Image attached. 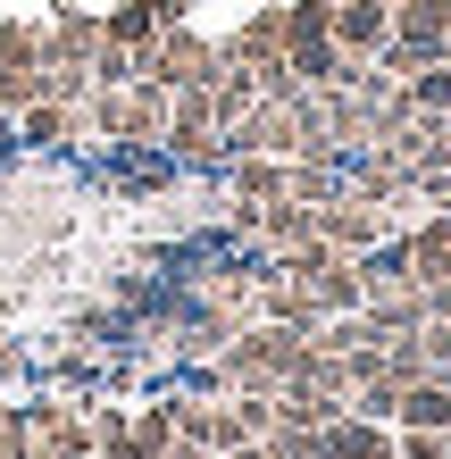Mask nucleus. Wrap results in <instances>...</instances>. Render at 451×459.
<instances>
[{"mask_svg": "<svg viewBox=\"0 0 451 459\" xmlns=\"http://www.w3.org/2000/svg\"><path fill=\"white\" fill-rule=\"evenodd\" d=\"M443 143H451V117H443Z\"/></svg>", "mask_w": 451, "mask_h": 459, "instance_id": "obj_24", "label": "nucleus"}, {"mask_svg": "<svg viewBox=\"0 0 451 459\" xmlns=\"http://www.w3.org/2000/svg\"><path fill=\"white\" fill-rule=\"evenodd\" d=\"M50 376H59V385H92V376H109V368H100V351H92V342H59Z\"/></svg>", "mask_w": 451, "mask_h": 459, "instance_id": "obj_19", "label": "nucleus"}, {"mask_svg": "<svg viewBox=\"0 0 451 459\" xmlns=\"http://www.w3.org/2000/svg\"><path fill=\"white\" fill-rule=\"evenodd\" d=\"M385 42H393V0H334V50L377 59Z\"/></svg>", "mask_w": 451, "mask_h": 459, "instance_id": "obj_4", "label": "nucleus"}, {"mask_svg": "<svg viewBox=\"0 0 451 459\" xmlns=\"http://www.w3.org/2000/svg\"><path fill=\"white\" fill-rule=\"evenodd\" d=\"M218 75V42L184 34V25H168L151 50H134V84H159V92H193Z\"/></svg>", "mask_w": 451, "mask_h": 459, "instance_id": "obj_1", "label": "nucleus"}, {"mask_svg": "<svg viewBox=\"0 0 451 459\" xmlns=\"http://www.w3.org/2000/svg\"><path fill=\"white\" fill-rule=\"evenodd\" d=\"M168 459H209V451H193V443H176V451H168Z\"/></svg>", "mask_w": 451, "mask_h": 459, "instance_id": "obj_23", "label": "nucleus"}, {"mask_svg": "<svg viewBox=\"0 0 451 459\" xmlns=\"http://www.w3.org/2000/svg\"><path fill=\"white\" fill-rule=\"evenodd\" d=\"M100 42H109V34H100L92 9H59V17L42 25V67H59V59H67V67H92Z\"/></svg>", "mask_w": 451, "mask_h": 459, "instance_id": "obj_7", "label": "nucleus"}, {"mask_svg": "<svg viewBox=\"0 0 451 459\" xmlns=\"http://www.w3.org/2000/svg\"><path fill=\"white\" fill-rule=\"evenodd\" d=\"M402 92H410V109H427V117H451V59H443V67H418Z\"/></svg>", "mask_w": 451, "mask_h": 459, "instance_id": "obj_16", "label": "nucleus"}, {"mask_svg": "<svg viewBox=\"0 0 451 459\" xmlns=\"http://www.w3.org/2000/svg\"><path fill=\"white\" fill-rule=\"evenodd\" d=\"M393 234V209H377V201H360V193H334L326 209H317V242H334V251H368V242H385Z\"/></svg>", "mask_w": 451, "mask_h": 459, "instance_id": "obj_2", "label": "nucleus"}, {"mask_svg": "<svg viewBox=\"0 0 451 459\" xmlns=\"http://www.w3.org/2000/svg\"><path fill=\"white\" fill-rule=\"evenodd\" d=\"M168 25H184V0H126V9L100 17V34H109L117 50H151Z\"/></svg>", "mask_w": 451, "mask_h": 459, "instance_id": "obj_5", "label": "nucleus"}, {"mask_svg": "<svg viewBox=\"0 0 451 459\" xmlns=\"http://www.w3.org/2000/svg\"><path fill=\"white\" fill-rule=\"evenodd\" d=\"M17 168V126H0V176Z\"/></svg>", "mask_w": 451, "mask_h": 459, "instance_id": "obj_22", "label": "nucleus"}, {"mask_svg": "<svg viewBox=\"0 0 451 459\" xmlns=\"http://www.w3.org/2000/svg\"><path fill=\"white\" fill-rule=\"evenodd\" d=\"M201 92H209V117H218V134H226V126H243V117L259 109V84H251V67H218Z\"/></svg>", "mask_w": 451, "mask_h": 459, "instance_id": "obj_12", "label": "nucleus"}, {"mask_svg": "<svg viewBox=\"0 0 451 459\" xmlns=\"http://www.w3.org/2000/svg\"><path fill=\"white\" fill-rule=\"evenodd\" d=\"M393 426L402 435H451V368L418 376V385H402V410H393Z\"/></svg>", "mask_w": 451, "mask_h": 459, "instance_id": "obj_6", "label": "nucleus"}, {"mask_svg": "<svg viewBox=\"0 0 451 459\" xmlns=\"http://www.w3.org/2000/svg\"><path fill=\"white\" fill-rule=\"evenodd\" d=\"M393 459H451V435H402Z\"/></svg>", "mask_w": 451, "mask_h": 459, "instance_id": "obj_20", "label": "nucleus"}, {"mask_svg": "<svg viewBox=\"0 0 451 459\" xmlns=\"http://www.w3.org/2000/svg\"><path fill=\"white\" fill-rule=\"evenodd\" d=\"M360 284H368V301H377V292H410V242L402 234L368 242L360 251Z\"/></svg>", "mask_w": 451, "mask_h": 459, "instance_id": "obj_11", "label": "nucleus"}, {"mask_svg": "<svg viewBox=\"0 0 451 459\" xmlns=\"http://www.w3.org/2000/svg\"><path fill=\"white\" fill-rule=\"evenodd\" d=\"M0 67H42V25H25V17L0 25Z\"/></svg>", "mask_w": 451, "mask_h": 459, "instance_id": "obj_18", "label": "nucleus"}, {"mask_svg": "<svg viewBox=\"0 0 451 459\" xmlns=\"http://www.w3.org/2000/svg\"><path fill=\"white\" fill-rule=\"evenodd\" d=\"M25 435H34V451H42V459H92L84 401H34V410H25Z\"/></svg>", "mask_w": 451, "mask_h": 459, "instance_id": "obj_3", "label": "nucleus"}, {"mask_svg": "<svg viewBox=\"0 0 451 459\" xmlns=\"http://www.w3.org/2000/svg\"><path fill=\"white\" fill-rule=\"evenodd\" d=\"M75 134H84V109H67V100H34L17 117V143H34V151H67Z\"/></svg>", "mask_w": 451, "mask_h": 459, "instance_id": "obj_10", "label": "nucleus"}, {"mask_svg": "<svg viewBox=\"0 0 451 459\" xmlns=\"http://www.w3.org/2000/svg\"><path fill=\"white\" fill-rule=\"evenodd\" d=\"M17 376H25V351H17L9 334H0V385H17Z\"/></svg>", "mask_w": 451, "mask_h": 459, "instance_id": "obj_21", "label": "nucleus"}, {"mask_svg": "<svg viewBox=\"0 0 451 459\" xmlns=\"http://www.w3.org/2000/svg\"><path fill=\"white\" fill-rule=\"evenodd\" d=\"M402 242H410V284L418 292H427V284H451V218H443V209H435L427 226H410Z\"/></svg>", "mask_w": 451, "mask_h": 459, "instance_id": "obj_9", "label": "nucleus"}, {"mask_svg": "<svg viewBox=\"0 0 451 459\" xmlns=\"http://www.w3.org/2000/svg\"><path fill=\"white\" fill-rule=\"evenodd\" d=\"M259 451H268V459H326L317 426H268V435H259Z\"/></svg>", "mask_w": 451, "mask_h": 459, "instance_id": "obj_17", "label": "nucleus"}, {"mask_svg": "<svg viewBox=\"0 0 451 459\" xmlns=\"http://www.w3.org/2000/svg\"><path fill=\"white\" fill-rule=\"evenodd\" d=\"M317 443H326V459H385L393 451V435L377 418H360V410H334L326 426H317Z\"/></svg>", "mask_w": 451, "mask_h": 459, "instance_id": "obj_8", "label": "nucleus"}, {"mask_svg": "<svg viewBox=\"0 0 451 459\" xmlns=\"http://www.w3.org/2000/svg\"><path fill=\"white\" fill-rule=\"evenodd\" d=\"M284 193H293L301 209H326L343 193V159H293V168H284Z\"/></svg>", "mask_w": 451, "mask_h": 459, "instance_id": "obj_13", "label": "nucleus"}, {"mask_svg": "<svg viewBox=\"0 0 451 459\" xmlns=\"http://www.w3.org/2000/svg\"><path fill=\"white\" fill-rule=\"evenodd\" d=\"M34 100H50V75L42 67H0V117H25Z\"/></svg>", "mask_w": 451, "mask_h": 459, "instance_id": "obj_15", "label": "nucleus"}, {"mask_svg": "<svg viewBox=\"0 0 451 459\" xmlns=\"http://www.w3.org/2000/svg\"><path fill=\"white\" fill-rule=\"evenodd\" d=\"M385 459H393V451H385Z\"/></svg>", "mask_w": 451, "mask_h": 459, "instance_id": "obj_25", "label": "nucleus"}, {"mask_svg": "<svg viewBox=\"0 0 451 459\" xmlns=\"http://www.w3.org/2000/svg\"><path fill=\"white\" fill-rule=\"evenodd\" d=\"M168 451H176V410L151 401V410H134V459H168Z\"/></svg>", "mask_w": 451, "mask_h": 459, "instance_id": "obj_14", "label": "nucleus"}]
</instances>
